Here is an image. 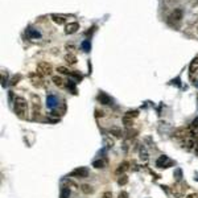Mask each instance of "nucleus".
Returning <instances> with one entry per match:
<instances>
[{"label": "nucleus", "mask_w": 198, "mask_h": 198, "mask_svg": "<svg viewBox=\"0 0 198 198\" xmlns=\"http://www.w3.org/2000/svg\"><path fill=\"white\" fill-rule=\"evenodd\" d=\"M27 108H28V103L24 98L17 97L16 99H15V112H16L19 116L23 118L24 115H25Z\"/></svg>", "instance_id": "obj_1"}, {"label": "nucleus", "mask_w": 198, "mask_h": 198, "mask_svg": "<svg viewBox=\"0 0 198 198\" xmlns=\"http://www.w3.org/2000/svg\"><path fill=\"white\" fill-rule=\"evenodd\" d=\"M70 177H77V178H86L88 176V169L85 166H79L77 169H74L70 174Z\"/></svg>", "instance_id": "obj_2"}, {"label": "nucleus", "mask_w": 198, "mask_h": 198, "mask_svg": "<svg viewBox=\"0 0 198 198\" xmlns=\"http://www.w3.org/2000/svg\"><path fill=\"white\" fill-rule=\"evenodd\" d=\"M37 70H38V73L45 74V75H49V74H52L53 67H52L50 63H48V62H40L38 65H37Z\"/></svg>", "instance_id": "obj_3"}, {"label": "nucleus", "mask_w": 198, "mask_h": 198, "mask_svg": "<svg viewBox=\"0 0 198 198\" xmlns=\"http://www.w3.org/2000/svg\"><path fill=\"white\" fill-rule=\"evenodd\" d=\"M172 164H173V161L168 156H160L157 158V161H156V165L158 168H168V166H170Z\"/></svg>", "instance_id": "obj_4"}, {"label": "nucleus", "mask_w": 198, "mask_h": 198, "mask_svg": "<svg viewBox=\"0 0 198 198\" xmlns=\"http://www.w3.org/2000/svg\"><path fill=\"white\" fill-rule=\"evenodd\" d=\"M58 105V99H57V97L56 95H48L46 97V107L48 108H50V110H53L54 107H56Z\"/></svg>", "instance_id": "obj_5"}, {"label": "nucleus", "mask_w": 198, "mask_h": 198, "mask_svg": "<svg viewBox=\"0 0 198 198\" xmlns=\"http://www.w3.org/2000/svg\"><path fill=\"white\" fill-rule=\"evenodd\" d=\"M78 29H79L78 23H70V24H67V25L65 27V33L66 34H73V33H75Z\"/></svg>", "instance_id": "obj_6"}, {"label": "nucleus", "mask_w": 198, "mask_h": 198, "mask_svg": "<svg viewBox=\"0 0 198 198\" xmlns=\"http://www.w3.org/2000/svg\"><path fill=\"white\" fill-rule=\"evenodd\" d=\"M31 82H32V85H33L34 87H41V86L44 85L42 78L38 77L37 74H32V75H31Z\"/></svg>", "instance_id": "obj_7"}, {"label": "nucleus", "mask_w": 198, "mask_h": 198, "mask_svg": "<svg viewBox=\"0 0 198 198\" xmlns=\"http://www.w3.org/2000/svg\"><path fill=\"white\" fill-rule=\"evenodd\" d=\"M98 101L101 102V103H103V105H110V103H111L110 97L106 95L105 93H101V94H99V95H98Z\"/></svg>", "instance_id": "obj_8"}, {"label": "nucleus", "mask_w": 198, "mask_h": 198, "mask_svg": "<svg viewBox=\"0 0 198 198\" xmlns=\"http://www.w3.org/2000/svg\"><path fill=\"white\" fill-rule=\"evenodd\" d=\"M170 19L176 20V21H180V20L182 19V9H180V8L174 9V11L172 12V15H170Z\"/></svg>", "instance_id": "obj_9"}, {"label": "nucleus", "mask_w": 198, "mask_h": 198, "mask_svg": "<svg viewBox=\"0 0 198 198\" xmlns=\"http://www.w3.org/2000/svg\"><path fill=\"white\" fill-rule=\"evenodd\" d=\"M27 34H28V36L31 37V38H40V37H41V33H40L38 31H34V29L31 28V27L27 29Z\"/></svg>", "instance_id": "obj_10"}, {"label": "nucleus", "mask_w": 198, "mask_h": 198, "mask_svg": "<svg viewBox=\"0 0 198 198\" xmlns=\"http://www.w3.org/2000/svg\"><path fill=\"white\" fill-rule=\"evenodd\" d=\"M50 17H52V20H53L54 23L58 24V25H62V24L65 23V17L61 16V15H56V13H53Z\"/></svg>", "instance_id": "obj_11"}, {"label": "nucleus", "mask_w": 198, "mask_h": 198, "mask_svg": "<svg viewBox=\"0 0 198 198\" xmlns=\"http://www.w3.org/2000/svg\"><path fill=\"white\" fill-rule=\"evenodd\" d=\"M65 61L67 63H70V65H75V63H77V57L74 56V54L69 53V54H66V56H65Z\"/></svg>", "instance_id": "obj_12"}, {"label": "nucleus", "mask_w": 198, "mask_h": 198, "mask_svg": "<svg viewBox=\"0 0 198 198\" xmlns=\"http://www.w3.org/2000/svg\"><path fill=\"white\" fill-rule=\"evenodd\" d=\"M128 165H130V164H128L127 161L122 162V164L119 165V168L116 169V174H120V173H124V172H126V170L128 169Z\"/></svg>", "instance_id": "obj_13"}, {"label": "nucleus", "mask_w": 198, "mask_h": 198, "mask_svg": "<svg viewBox=\"0 0 198 198\" xmlns=\"http://www.w3.org/2000/svg\"><path fill=\"white\" fill-rule=\"evenodd\" d=\"M52 81H53V83H54L56 86H58V87H63V79H62L61 77L56 75V77L52 78Z\"/></svg>", "instance_id": "obj_14"}, {"label": "nucleus", "mask_w": 198, "mask_h": 198, "mask_svg": "<svg viewBox=\"0 0 198 198\" xmlns=\"http://www.w3.org/2000/svg\"><path fill=\"white\" fill-rule=\"evenodd\" d=\"M81 190L85 193V194H91V193L94 192V189H93V186H90V185H87V184H83L82 186H81Z\"/></svg>", "instance_id": "obj_15"}, {"label": "nucleus", "mask_w": 198, "mask_h": 198, "mask_svg": "<svg viewBox=\"0 0 198 198\" xmlns=\"http://www.w3.org/2000/svg\"><path fill=\"white\" fill-rule=\"evenodd\" d=\"M198 71V58L197 59H193V62L190 63V73L194 74Z\"/></svg>", "instance_id": "obj_16"}, {"label": "nucleus", "mask_w": 198, "mask_h": 198, "mask_svg": "<svg viewBox=\"0 0 198 198\" xmlns=\"http://www.w3.org/2000/svg\"><path fill=\"white\" fill-rule=\"evenodd\" d=\"M69 197H70V189L69 187H62L59 198H69Z\"/></svg>", "instance_id": "obj_17"}, {"label": "nucleus", "mask_w": 198, "mask_h": 198, "mask_svg": "<svg viewBox=\"0 0 198 198\" xmlns=\"http://www.w3.org/2000/svg\"><path fill=\"white\" fill-rule=\"evenodd\" d=\"M123 123H124V126L131 127V126L133 124V120H132V118H131V116L124 115V116H123Z\"/></svg>", "instance_id": "obj_18"}, {"label": "nucleus", "mask_w": 198, "mask_h": 198, "mask_svg": "<svg viewBox=\"0 0 198 198\" xmlns=\"http://www.w3.org/2000/svg\"><path fill=\"white\" fill-rule=\"evenodd\" d=\"M105 165H106V162L103 161V160H97V161H94V162H93V166H94V168H97V169L105 168Z\"/></svg>", "instance_id": "obj_19"}, {"label": "nucleus", "mask_w": 198, "mask_h": 198, "mask_svg": "<svg viewBox=\"0 0 198 198\" xmlns=\"http://www.w3.org/2000/svg\"><path fill=\"white\" fill-rule=\"evenodd\" d=\"M82 49L85 52H90V48H91V44H90V41H88V40H85V41L82 42Z\"/></svg>", "instance_id": "obj_20"}, {"label": "nucleus", "mask_w": 198, "mask_h": 198, "mask_svg": "<svg viewBox=\"0 0 198 198\" xmlns=\"http://www.w3.org/2000/svg\"><path fill=\"white\" fill-rule=\"evenodd\" d=\"M127 182H128V177L126 174H123V176L119 177V180H118V184L119 185H126Z\"/></svg>", "instance_id": "obj_21"}, {"label": "nucleus", "mask_w": 198, "mask_h": 198, "mask_svg": "<svg viewBox=\"0 0 198 198\" xmlns=\"http://www.w3.org/2000/svg\"><path fill=\"white\" fill-rule=\"evenodd\" d=\"M67 88H70L73 94H77L75 86H74V82H73V81H67Z\"/></svg>", "instance_id": "obj_22"}, {"label": "nucleus", "mask_w": 198, "mask_h": 198, "mask_svg": "<svg viewBox=\"0 0 198 198\" xmlns=\"http://www.w3.org/2000/svg\"><path fill=\"white\" fill-rule=\"evenodd\" d=\"M58 71L61 73V74H71V73H73V71H70L69 69L63 67V66H59V67H58Z\"/></svg>", "instance_id": "obj_23"}, {"label": "nucleus", "mask_w": 198, "mask_h": 198, "mask_svg": "<svg viewBox=\"0 0 198 198\" xmlns=\"http://www.w3.org/2000/svg\"><path fill=\"white\" fill-rule=\"evenodd\" d=\"M105 144H106V147H107V148H110V147H112V145H114V140H111V139L106 137V139H105Z\"/></svg>", "instance_id": "obj_24"}, {"label": "nucleus", "mask_w": 198, "mask_h": 198, "mask_svg": "<svg viewBox=\"0 0 198 198\" xmlns=\"http://www.w3.org/2000/svg\"><path fill=\"white\" fill-rule=\"evenodd\" d=\"M126 115H128V116H131V118H136L137 115H139V112L137 111H128Z\"/></svg>", "instance_id": "obj_25"}, {"label": "nucleus", "mask_w": 198, "mask_h": 198, "mask_svg": "<svg viewBox=\"0 0 198 198\" xmlns=\"http://www.w3.org/2000/svg\"><path fill=\"white\" fill-rule=\"evenodd\" d=\"M102 198H112V193L111 192H105L103 193V196Z\"/></svg>", "instance_id": "obj_26"}, {"label": "nucleus", "mask_w": 198, "mask_h": 198, "mask_svg": "<svg viewBox=\"0 0 198 198\" xmlns=\"http://www.w3.org/2000/svg\"><path fill=\"white\" fill-rule=\"evenodd\" d=\"M118 198H128V193L127 192H120L119 193V196Z\"/></svg>", "instance_id": "obj_27"}, {"label": "nucleus", "mask_w": 198, "mask_h": 198, "mask_svg": "<svg viewBox=\"0 0 198 198\" xmlns=\"http://www.w3.org/2000/svg\"><path fill=\"white\" fill-rule=\"evenodd\" d=\"M140 155H141L140 157H141L144 161H145V160H148V156H147V152H145V151H141V152H140Z\"/></svg>", "instance_id": "obj_28"}, {"label": "nucleus", "mask_w": 198, "mask_h": 198, "mask_svg": "<svg viewBox=\"0 0 198 198\" xmlns=\"http://www.w3.org/2000/svg\"><path fill=\"white\" fill-rule=\"evenodd\" d=\"M19 79H20V75H17V77H15V78L12 79L11 85H12V86H15V85H16V83H17V81H19Z\"/></svg>", "instance_id": "obj_29"}, {"label": "nucleus", "mask_w": 198, "mask_h": 198, "mask_svg": "<svg viewBox=\"0 0 198 198\" xmlns=\"http://www.w3.org/2000/svg\"><path fill=\"white\" fill-rule=\"evenodd\" d=\"M186 198H198V194H197V193H192V194L186 196Z\"/></svg>", "instance_id": "obj_30"}, {"label": "nucleus", "mask_w": 198, "mask_h": 198, "mask_svg": "<svg viewBox=\"0 0 198 198\" xmlns=\"http://www.w3.org/2000/svg\"><path fill=\"white\" fill-rule=\"evenodd\" d=\"M192 126L194 127V128H197V127H198V118H197V119H194V120H193V123H192Z\"/></svg>", "instance_id": "obj_31"}, {"label": "nucleus", "mask_w": 198, "mask_h": 198, "mask_svg": "<svg viewBox=\"0 0 198 198\" xmlns=\"http://www.w3.org/2000/svg\"><path fill=\"white\" fill-rule=\"evenodd\" d=\"M194 141H196V145H198V136L196 137V140H194Z\"/></svg>", "instance_id": "obj_32"}, {"label": "nucleus", "mask_w": 198, "mask_h": 198, "mask_svg": "<svg viewBox=\"0 0 198 198\" xmlns=\"http://www.w3.org/2000/svg\"><path fill=\"white\" fill-rule=\"evenodd\" d=\"M197 33H198V27H197Z\"/></svg>", "instance_id": "obj_33"}]
</instances>
